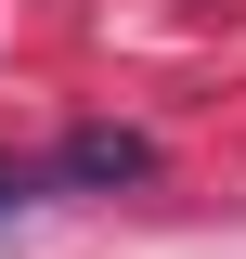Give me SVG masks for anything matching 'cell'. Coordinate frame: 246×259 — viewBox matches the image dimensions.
Returning a JSON list of instances; mask_svg holds the SVG:
<instances>
[{
	"label": "cell",
	"mask_w": 246,
	"mask_h": 259,
	"mask_svg": "<svg viewBox=\"0 0 246 259\" xmlns=\"http://www.w3.org/2000/svg\"><path fill=\"white\" fill-rule=\"evenodd\" d=\"M143 168H155V143H143V130H78V143L52 156V182H78V194H117V182H143Z\"/></svg>",
	"instance_id": "1"
}]
</instances>
